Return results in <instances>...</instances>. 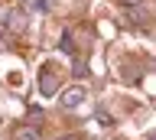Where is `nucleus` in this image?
<instances>
[{
	"instance_id": "1",
	"label": "nucleus",
	"mask_w": 156,
	"mask_h": 140,
	"mask_svg": "<svg viewBox=\"0 0 156 140\" xmlns=\"http://www.w3.org/2000/svg\"><path fill=\"white\" fill-rule=\"evenodd\" d=\"M81 98H85V91L75 88V91H68V95H65V104H68V108H75V101H81Z\"/></svg>"
},
{
	"instance_id": "4",
	"label": "nucleus",
	"mask_w": 156,
	"mask_h": 140,
	"mask_svg": "<svg viewBox=\"0 0 156 140\" xmlns=\"http://www.w3.org/2000/svg\"><path fill=\"white\" fill-rule=\"evenodd\" d=\"M150 140H156V137H150Z\"/></svg>"
},
{
	"instance_id": "2",
	"label": "nucleus",
	"mask_w": 156,
	"mask_h": 140,
	"mask_svg": "<svg viewBox=\"0 0 156 140\" xmlns=\"http://www.w3.org/2000/svg\"><path fill=\"white\" fill-rule=\"evenodd\" d=\"M124 7H136V3H143V0H120Z\"/></svg>"
},
{
	"instance_id": "3",
	"label": "nucleus",
	"mask_w": 156,
	"mask_h": 140,
	"mask_svg": "<svg viewBox=\"0 0 156 140\" xmlns=\"http://www.w3.org/2000/svg\"><path fill=\"white\" fill-rule=\"evenodd\" d=\"M62 140H75V137H62Z\"/></svg>"
}]
</instances>
